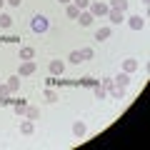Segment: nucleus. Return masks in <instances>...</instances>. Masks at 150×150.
I'll list each match as a JSON object with an SVG mask.
<instances>
[{
  "mask_svg": "<svg viewBox=\"0 0 150 150\" xmlns=\"http://www.w3.org/2000/svg\"><path fill=\"white\" fill-rule=\"evenodd\" d=\"M85 133H88V125L83 123V120H75L73 123V135L80 140V138H85Z\"/></svg>",
  "mask_w": 150,
  "mask_h": 150,
  "instance_id": "obj_4",
  "label": "nucleus"
},
{
  "mask_svg": "<svg viewBox=\"0 0 150 150\" xmlns=\"http://www.w3.org/2000/svg\"><path fill=\"white\" fill-rule=\"evenodd\" d=\"M38 115H40L38 108H28V110H25V118H28V120H38Z\"/></svg>",
  "mask_w": 150,
  "mask_h": 150,
  "instance_id": "obj_23",
  "label": "nucleus"
},
{
  "mask_svg": "<svg viewBox=\"0 0 150 150\" xmlns=\"http://www.w3.org/2000/svg\"><path fill=\"white\" fill-rule=\"evenodd\" d=\"M33 55H35L33 48H20V60H33Z\"/></svg>",
  "mask_w": 150,
  "mask_h": 150,
  "instance_id": "obj_20",
  "label": "nucleus"
},
{
  "mask_svg": "<svg viewBox=\"0 0 150 150\" xmlns=\"http://www.w3.org/2000/svg\"><path fill=\"white\" fill-rule=\"evenodd\" d=\"M90 13H93V18H103L110 13V5L108 3H90Z\"/></svg>",
  "mask_w": 150,
  "mask_h": 150,
  "instance_id": "obj_2",
  "label": "nucleus"
},
{
  "mask_svg": "<svg viewBox=\"0 0 150 150\" xmlns=\"http://www.w3.org/2000/svg\"><path fill=\"white\" fill-rule=\"evenodd\" d=\"M65 15H68V18H78V15H80V10H78V5H73V3H68V8H65Z\"/></svg>",
  "mask_w": 150,
  "mask_h": 150,
  "instance_id": "obj_17",
  "label": "nucleus"
},
{
  "mask_svg": "<svg viewBox=\"0 0 150 150\" xmlns=\"http://www.w3.org/2000/svg\"><path fill=\"white\" fill-rule=\"evenodd\" d=\"M128 25L133 28V30H143V28H145V18L133 15V18H128Z\"/></svg>",
  "mask_w": 150,
  "mask_h": 150,
  "instance_id": "obj_8",
  "label": "nucleus"
},
{
  "mask_svg": "<svg viewBox=\"0 0 150 150\" xmlns=\"http://www.w3.org/2000/svg\"><path fill=\"white\" fill-rule=\"evenodd\" d=\"M112 85H118V88H128V85H130V73H118L115 78H112Z\"/></svg>",
  "mask_w": 150,
  "mask_h": 150,
  "instance_id": "obj_5",
  "label": "nucleus"
},
{
  "mask_svg": "<svg viewBox=\"0 0 150 150\" xmlns=\"http://www.w3.org/2000/svg\"><path fill=\"white\" fill-rule=\"evenodd\" d=\"M33 130H35V125H33V120H23V123H20V133H23V135H30Z\"/></svg>",
  "mask_w": 150,
  "mask_h": 150,
  "instance_id": "obj_15",
  "label": "nucleus"
},
{
  "mask_svg": "<svg viewBox=\"0 0 150 150\" xmlns=\"http://www.w3.org/2000/svg\"><path fill=\"white\" fill-rule=\"evenodd\" d=\"M93 93H95L98 100H105V98H108V90H105L103 85H95V88H93Z\"/></svg>",
  "mask_w": 150,
  "mask_h": 150,
  "instance_id": "obj_19",
  "label": "nucleus"
},
{
  "mask_svg": "<svg viewBox=\"0 0 150 150\" xmlns=\"http://www.w3.org/2000/svg\"><path fill=\"white\" fill-rule=\"evenodd\" d=\"M68 60H70L73 65H80V63H83V58H80V50H73V53L68 55Z\"/></svg>",
  "mask_w": 150,
  "mask_h": 150,
  "instance_id": "obj_21",
  "label": "nucleus"
},
{
  "mask_svg": "<svg viewBox=\"0 0 150 150\" xmlns=\"http://www.w3.org/2000/svg\"><path fill=\"white\" fill-rule=\"evenodd\" d=\"M110 10H128V0H110Z\"/></svg>",
  "mask_w": 150,
  "mask_h": 150,
  "instance_id": "obj_14",
  "label": "nucleus"
},
{
  "mask_svg": "<svg viewBox=\"0 0 150 150\" xmlns=\"http://www.w3.org/2000/svg\"><path fill=\"white\" fill-rule=\"evenodd\" d=\"M43 98H45V100H48V103H55V100H58V93H55L53 88H48V90L43 93Z\"/></svg>",
  "mask_w": 150,
  "mask_h": 150,
  "instance_id": "obj_22",
  "label": "nucleus"
},
{
  "mask_svg": "<svg viewBox=\"0 0 150 150\" xmlns=\"http://www.w3.org/2000/svg\"><path fill=\"white\" fill-rule=\"evenodd\" d=\"M110 25H103V28H98V30H95V40H100V43H103V40H108V38H110Z\"/></svg>",
  "mask_w": 150,
  "mask_h": 150,
  "instance_id": "obj_9",
  "label": "nucleus"
},
{
  "mask_svg": "<svg viewBox=\"0 0 150 150\" xmlns=\"http://www.w3.org/2000/svg\"><path fill=\"white\" fill-rule=\"evenodd\" d=\"M48 68H50V73H53V75H63L65 73V63H63V60H50Z\"/></svg>",
  "mask_w": 150,
  "mask_h": 150,
  "instance_id": "obj_7",
  "label": "nucleus"
},
{
  "mask_svg": "<svg viewBox=\"0 0 150 150\" xmlns=\"http://www.w3.org/2000/svg\"><path fill=\"white\" fill-rule=\"evenodd\" d=\"M75 20L80 23L83 28H90V25H93V20H95V18H93V13H90V10H80V15L75 18Z\"/></svg>",
  "mask_w": 150,
  "mask_h": 150,
  "instance_id": "obj_3",
  "label": "nucleus"
},
{
  "mask_svg": "<svg viewBox=\"0 0 150 150\" xmlns=\"http://www.w3.org/2000/svg\"><path fill=\"white\" fill-rule=\"evenodd\" d=\"M3 5H5V0H0V10H3Z\"/></svg>",
  "mask_w": 150,
  "mask_h": 150,
  "instance_id": "obj_30",
  "label": "nucleus"
},
{
  "mask_svg": "<svg viewBox=\"0 0 150 150\" xmlns=\"http://www.w3.org/2000/svg\"><path fill=\"white\" fill-rule=\"evenodd\" d=\"M93 55H95V53H93V48H83V50H80V58H83V63H85V60H90Z\"/></svg>",
  "mask_w": 150,
  "mask_h": 150,
  "instance_id": "obj_24",
  "label": "nucleus"
},
{
  "mask_svg": "<svg viewBox=\"0 0 150 150\" xmlns=\"http://www.w3.org/2000/svg\"><path fill=\"white\" fill-rule=\"evenodd\" d=\"M10 25H13V18L5 15V13H0V28H3V30H8Z\"/></svg>",
  "mask_w": 150,
  "mask_h": 150,
  "instance_id": "obj_16",
  "label": "nucleus"
},
{
  "mask_svg": "<svg viewBox=\"0 0 150 150\" xmlns=\"http://www.w3.org/2000/svg\"><path fill=\"white\" fill-rule=\"evenodd\" d=\"M108 93H110V95L115 98V100H125V88H118V85H112Z\"/></svg>",
  "mask_w": 150,
  "mask_h": 150,
  "instance_id": "obj_13",
  "label": "nucleus"
},
{
  "mask_svg": "<svg viewBox=\"0 0 150 150\" xmlns=\"http://www.w3.org/2000/svg\"><path fill=\"white\" fill-rule=\"evenodd\" d=\"M8 88H10V93H18V90H20V75L8 78Z\"/></svg>",
  "mask_w": 150,
  "mask_h": 150,
  "instance_id": "obj_12",
  "label": "nucleus"
},
{
  "mask_svg": "<svg viewBox=\"0 0 150 150\" xmlns=\"http://www.w3.org/2000/svg\"><path fill=\"white\" fill-rule=\"evenodd\" d=\"M5 3H8V5H13V8H18V5L23 3V0H5Z\"/></svg>",
  "mask_w": 150,
  "mask_h": 150,
  "instance_id": "obj_28",
  "label": "nucleus"
},
{
  "mask_svg": "<svg viewBox=\"0 0 150 150\" xmlns=\"http://www.w3.org/2000/svg\"><path fill=\"white\" fill-rule=\"evenodd\" d=\"M73 5H78V10H85L90 8V0H73Z\"/></svg>",
  "mask_w": 150,
  "mask_h": 150,
  "instance_id": "obj_25",
  "label": "nucleus"
},
{
  "mask_svg": "<svg viewBox=\"0 0 150 150\" xmlns=\"http://www.w3.org/2000/svg\"><path fill=\"white\" fill-rule=\"evenodd\" d=\"M30 28H33V33H48L50 23H48V18H45V15H35V18H33V23H30Z\"/></svg>",
  "mask_w": 150,
  "mask_h": 150,
  "instance_id": "obj_1",
  "label": "nucleus"
},
{
  "mask_svg": "<svg viewBox=\"0 0 150 150\" xmlns=\"http://www.w3.org/2000/svg\"><path fill=\"white\" fill-rule=\"evenodd\" d=\"M60 3H63V5H68V3H73V0H60Z\"/></svg>",
  "mask_w": 150,
  "mask_h": 150,
  "instance_id": "obj_29",
  "label": "nucleus"
},
{
  "mask_svg": "<svg viewBox=\"0 0 150 150\" xmlns=\"http://www.w3.org/2000/svg\"><path fill=\"white\" fill-rule=\"evenodd\" d=\"M103 88H105V90H110V88H112V78H105V80H103Z\"/></svg>",
  "mask_w": 150,
  "mask_h": 150,
  "instance_id": "obj_27",
  "label": "nucleus"
},
{
  "mask_svg": "<svg viewBox=\"0 0 150 150\" xmlns=\"http://www.w3.org/2000/svg\"><path fill=\"white\" fill-rule=\"evenodd\" d=\"M135 70H138V60H135V58L123 60V73H135Z\"/></svg>",
  "mask_w": 150,
  "mask_h": 150,
  "instance_id": "obj_11",
  "label": "nucleus"
},
{
  "mask_svg": "<svg viewBox=\"0 0 150 150\" xmlns=\"http://www.w3.org/2000/svg\"><path fill=\"white\" fill-rule=\"evenodd\" d=\"M8 95H13L10 88H8V85H0V98H8Z\"/></svg>",
  "mask_w": 150,
  "mask_h": 150,
  "instance_id": "obj_26",
  "label": "nucleus"
},
{
  "mask_svg": "<svg viewBox=\"0 0 150 150\" xmlns=\"http://www.w3.org/2000/svg\"><path fill=\"white\" fill-rule=\"evenodd\" d=\"M140 3H145V5H148V3H150V0H140Z\"/></svg>",
  "mask_w": 150,
  "mask_h": 150,
  "instance_id": "obj_31",
  "label": "nucleus"
},
{
  "mask_svg": "<svg viewBox=\"0 0 150 150\" xmlns=\"http://www.w3.org/2000/svg\"><path fill=\"white\" fill-rule=\"evenodd\" d=\"M108 18H110V23H112V25H120V23L125 20L123 10H110V13H108Z\"/></svg>",
  "mask_w": 150,
  "mask_h": 150,
  "instance_id": "obj_10",
  "label": "nucleus"
},
{
  "mask_svg": "<svg viewBox=\"0 0 150 150\" xmlns=\"http://www.w3.org/2000/svg\"><path fill=\"white\" fill-rule=\"evenodd\" d=\"M35 70H38V65L33 63V60H23V63H20V75H23V78H25V75H33Z\"/></svg>",
  "mask_w": 150,
  "mask_h": 150,
  "instance_id": "obj_6",
  "label": "nucleus"
},
{
  "mask_svg": "<svg viewBox=\"0 0 150 150\" xmlns=\"http://www.w3.org/2000/svg\"><path fill=\"white\" fill-rule=\"evenodd\" d=\"M13 110H15L18 115H25V110H28V103H25V100H18L15 105H13Z\"/></svg>",
  "mask_w": 150,
  "mask_h": 150,
  "instance_id": "obj_18",
  "label": "nucleus"
}]
</instances>
